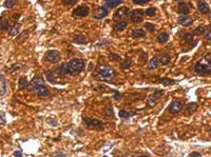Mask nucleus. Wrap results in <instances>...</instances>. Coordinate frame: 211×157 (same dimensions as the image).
Instances as JSON below:
<instances>
[{
    "label": "nucleus",
    "instance_id": "1",
    "mask_svg": "<svg viewBox=\"0 0 211 157\" xmlns=\"http://www.w3.org/2000/svg\"><path fill=\"white\" fill-rule=\"evenodd\" d=\"M63 72L62 74H69V75H78L85 70L86 62L83 59L80 58H73L69 62H66L65 65L61 66Z\"/></svg>",
    "mask_w": 211,
    "mask_h": 157
},
{
    "label": "nucleus",
    "instance_id": "2",
    "mask_svg": "<svg viewBox=\"0 0 211 157\" xmlns=\"http://www.w3.org/2000/svg\"><path fill=\"white\" fill-rule=\"evenodd\" d=\"M210 59H211L210 55H207V56H204L203 58H201V59L194 65V68H193V70L195 71V73H198L199 75L210 74V72H211Z\"/></svg>",
    "mask_w": 211,
    "mask_h": 157
},
{
    "label": "nucleus",
    "instance_id": "3",
    "mask_svg": "<svg viewBox=\"0 0 211 157\" xmlns=\"http://www.w3.org/2000/svg\"><path fill=\"white\" fill-rule=\"evenodd\" d=\"M83 124L87 129L90 130H103V123L100 120H97V119L90 118V117H83Z\"/></svg>",
    "mask_w": 211,
    "mask_h": 157
},
{
    "label": "nucleus",
    "instance_id": "4",
    "mask_svg": "<svg viewBox=\"0 0 211 157\" xmlns=\"http://www.w3.org/2000/svg\"><path fill=\"white\" fill-rule=\"evenodd\" d=\"M98 74L103 80H109L116 75V72L111 66H102V68L98 69Z\"/></svg>",
    "mask_w": 211,
    "mask_h": 157
},
{
    "label": "nucleus",
    "instance_id": "5",
    "mask_svg": "<svg viewBox=\"0 0 211 157\" xmlns=\"http://www.w3.org/2000/svg\"><path fill=\"white\" fill-rule=\"evenodd\" d=\"M184 107V102L181 100H173L171 101V103L169 104L168 107V111L171 113V114H177L180 113Z\"/></svg>",
    "mask_w": 211,
    "mask_h": 157
},
{
    "label": "nucleus",
    "instance_id": "6",
    "mask_svg": "<svg viewBox=\"0 0 211 157\" xmlns=\"http://www.w3.org/2000/svg\"><path fill=\"white\" fill-rule=\"evenodd\" d=\"M89 13H90V8L86 5H80V7L74 8L73 10V16L76 17V18H83V17L88 16Z\"/></svg>",
    "mask_w": 211,
    "mask_h": 157
},
{
    "label": "nucleus",
    "instance_id": "7",
    "mask_svg": "<svg viewBox=\"0 0 211 157\" xmlns=\"http://www.w3.org/2000/svg\"><path fill=\"white\" fill-rule=\"evenodd\" d=\"M45 60L51 63H55V62H58L60 59V53L58 51L56 50H51L48 51L47 54H45Z\"/></svg>",
    "mask_w": 211,
    "mask_h": 157
},
{
    "label": "nucleus",
    "instance_id": "8",
    "mask_svg": "<svg viewBox=\"0 0 211 157\" xmlns=\"http://www.w3.org/2000/svg\"><path fill=\"white\" fill-rule=\"evenodd\" d=\"M144 14H145L144 10H140H140H134L130 14V19H131V21L133 23H138L143 20Z\"/></svg>",
    "mask_w": 211,
    "mask_h": 157
},
{
    "label": "nucleus",
    "instance_id": "9",
    "mask_svg": "<svg viewBox=\"0 0 211 157\" xmlns=\"http://www.w3.org/2000/svg\"><path fill=\"white\" fill-rule=\"evenodd\" d=\"M109 14V10L108 8L106 7H99L98 8L94 11L93 13V17L95 19H103L105 18V17Z\"/></svg>",
    "mask_w": 211,
    "mask_h": 157
},
{
    "label": "nucleus",
    "instance_id": "10",
    "mask_svg": "<svg viewBox=\"0 0 211 157\" xmlns=\"http://www.w3.org/2000/svg\"><path fill=\"white\" fill-rule=\"evenodd\" d=\"M34 91H35L37 95L42 96V97L49 96V94H50L48 91V89L45 88V86H42V84H35V86H34Z\"/></svg>",
    "mask_w": 211,
    "mask_h": 157
},
{
    "label": "nucleus",
    "instance_id": "11",
    "mask_svg": "<svg viewBox=\"0 0 211 157\" xmlns=\"http://www.w3.org/2000/svg\"><path fill=\"white\" fill-rule=\"evenodd\" d=\"M177 22L180 23L181 25H183V27H189V25L192 24L193 20L191 17H189L188 15H182L178 17Z\"/></svg>",
    "mask_w": 211,
    "mask_h": 157
},
{
    "label": "nucleus",
    "instance_id": "12",
    "mask_svg": "<svg viewBox=\"0 0 211 157\" xmlns=\"http://www.w3.org/2000/svg\"><path fill=\"white\" fill-rule=\"evenodd\" d=\"M129 12H130V10L127 7H123V8H119L118 10L116 11V13H115V15H114V18H119V19H121V18H124V17H126V16H128L129 15Z\"/></svg>",
    "mask_w": 211,
    "mask_h": 157
},
{
    "label": "nucleus",
    "instance_id": "13",
    "mask_svg": "<svg viewBox=\"0 0 211 157\" xmlns=\"http://www.w3.org/2000/svg\"><path fill=\"white\" fill-rule=\"evenodd\" d=\"M177 11H178V13L182 14V15H188V14H189V11H190V8L187 3L181 1L180 3H178Z\"/></svg>",
    "mask_w": 211,
    "mask_h": 157
},
{
    "label": "nucleus",
    "instance_id": "14",
    "mask_svg": "<svg viewBox=\"0 0 211 157\" xmlns=\"http://www.w3.org/2000/svg\"><path fill=\"white\" fill-rule=\"evenodd\" d=\"M198 11L201 12L202 14H209V12H210L209 5H208L205 1H203V0H199V1H198Z\"/></svg>",
    "mask_w": 211,
    "mask_h": 157
},
{
    "label": "nucleus",
    "instance_id": "15",
    "mask_svg": "<svg viewBox=\"0 0 211 157\" xmlns=\"http://www.w3.org/2000/svg\"><path fill=\"white\" fill-rule=\"evenodd\" d=\"M158 65H160V61H158V58L157 57H153L152 59L148 62V69L149 70L157 69Z\"/></svg>",
    "mask_w": 211,
    "mask_h": 157
},
{
    "label": "nucleus",
    "instance_id": "16",
    "mask_svg": "<svg viewBox=\"0 0 211 157\" xmlns=\"http://www.w3.org/2000/svg\"><path fill=\"white\" fill-rule=\"evenodd\" d=\"M169 40V34L166 33V32H163L157 36V41L161 43V44H165L167 41Z\"/></svg>",
    "mask_w": 211,
    "mask_h": 157
},
{
    "label": "nucleus",
    "instance_id": "17",
    "mask_svg": "<svg viewBox=\"0 0 211 157\" xmlns=\"http://www.w3.org/2000/svg\"><path fill=\"white\" fill-rule=\"evenodd\" d=\"M146 32L143 30V29H135V30L132 31V36L134 38H141V37H145Z\"/></svg>",
    "mask_w": 211,
    "mask_h": 157
},
{
    "label": "nucleus",
    "instance_id": "18",
    "mask_svg": "<svg viewBox=\"0 0 211 157\" xmlns=\"http://www.w3.org/2000/svg\"><path fill=\"white\" fill-rule=\"evenodd\" d=\"M20 29H21V24L20 23H16L14 27L11 29L10 31H8V35H10L11 37H14V36H16L17 34L19 33V31H20Z\"/></svg>",
    "mask_w": 211,
    "mask_h": 157
},
{
    "label": "nucleus",
    "instance_id": "19",
    "mask_svg": "<svg viewBox=\"0 0 211 157\" xmlns=\"http://www.w3.org/2000/svg\"><path fill=\"white\" fill-rule=\"evenodd\" d=\"M120 3H123V0H107L106 8H115Z\"/></svg>",
    "mask_w": 211,
    "mask_h": 157
},
{
    "label": "nucleus",
    "instance_id": "20",
    "mask_svg": "<svg viewBox=\"0 0 211 157\" xmlns=\"http://www.w3.org/2000/svg\"><path fill=\"white\" fill-rule=\"evenodd\" d=\"M158 61H160L161 65H168V63L170 62V56H169L168 54H164V55H161V58H160V59H158Z\"/></svg>",
    "mask_w": 211,
    "mask_h": 157
},
{
    "label": "nucleus",
    "instance_id": "21",
    "mask_svg": "<svg viewBox=\"0 0 211 157\" xmlns=\"http://www.w3.org/2000/svg\"><path fill=\"white\" fill-rule=\"evenodd\" d=\"M8 28H10V23L7 19H2L0 18V30L2 31H8Z\"/></svg>",
    "mask_w": 211,
    "mask_h": 157
},
{
    "label": "nucleus",
    "instance_id": "22",
    "mask_svg": "<svg viewBox=\"0 0 211 157\" xmlns=\"http://www.w3.org/2000/svg\"><path fill=\"white\" fill-rule=\"evenodd\" d=\"M161 83L163 84L164 86H168L174 84L175 81L173 79H170V78H161Z\"/></svg>",
    "mask_w": 211,
    "mask_h": 157
},
{
    "label": "nucleus",
    "instance_id": "23",
    "mask_svg": "<svg viewBox=\"0 0 211 157\" xmlns=\"http://www.w3.org/2000/svg\"><path fill=\"white\" fill-rule=\"evenodd\" d=\"M73 41L75 43H78V44H85L86 43V38L82 36V35H77L73 38Z\"/></svg>",
    "mask_w": 211,
    "mask_h": 157
},
{
    "label": "nucleus",
    "instance_id": "24",
    "mask_svg": "<svg viewBox=\"0 0 211 157\" xmlns=\"http://www.w3.org/2000/svg\"><path fill=\"white\" fill-rule=\"evenodd\" d=\"M127 25H128V23L126 21H119L115 24V29H116L117 31H124L127 28Z\"/></svg>",
    "mask_w": 211,
    "mask_h": 157
},
{
    "label": "nucleus",
    "instance_id": "25",
    "mask_svg": "<svg viewBox=\"0 0 211 157\" xmlns=\"http://www.w3.org/2000/svg\"><path fill=\"white\" fill-rule=\"evenodd\" d=\"M17 1L18 0H5L4 1V7L7 8H12L13 7H15Z\"/></svg>",
    "mask_w": 211,
    "mask_h": 157
},
{
    "label": "nucleus",
    "instance_id": "26",
    "mask_svg": "<svg viewBox=\"0 0 211 157\" xmlns=\"http://www.w3.org/2000/svg\"><path fill=\"white\" fill-rule=\"evenodd\" d=\"M144 28L147 29L148 30V32H150V33H153V32H155V30H156V28H155L154 24H152V23L150 22H147L145 23V25H144Z\"/></svg>",
    "mask_w": 211,
    "mask_h": 157
},
{
    "label": "nucleus",
    "instance_id": "27",
    "mask_svg": "<svg viewBox=\"0 0 211 157\" xmlns=\"http://www.w3.org/2000/svg\"><path fill=\"white\" fill-rule=\"evenodd\" d=\"M131 65H132V61H131V59H127L124 61L123 63H121V65H120V68L123 69V70H127V69H129L130 66H131Z\"/></svg>",
    "mask_w": 211,
    "mask_h": 157
},
{
    "label": "nucleus",
    "instance_id": "28",
    "mask_svg": "<svg viewBox=\"0 0 211 157\" xmlns=\"http://www.w3.org/2000/svg\"><path fill=\"white\" fill-rule=\"evenodd\" d=\"M145 14L147 16H149V17H153L156 14V8H147L146 10V12H145Z\"/></svg>",
    "mask_w": 211,
    "mask_h": 157
},
{
    "label": "nucleus",
    "instance_id": "29",
    "mask_svg": "<svg viewBox=\"0 0 211 157\" xmlns=\"http://www.w3.org/2000/svg\"><path fill=\"white\" fill-rule=\"evenodd\" d=\"M132 115H133L132 113L127 112V111H125V110H121V111L119 112V116L121 118H124V119H128L130 116H132Z\"/></svg>",
    "mask_w": 211,
    "mask_h": 157
},
{
    "label": "nucleus",
    "instance_id": "30",
    "mask_svg": "<svg viewBox=\"0 0 211 157\" xmlns=\"http://www.w3.org/2000/svg\"><path fill=\"white\" fill-rule=\"evenodd\" d=\"M163 94H164V91H161V90H157V91H156V92H154V94H153V95L151 96V98H152V99H154L155 101H156V100L158 99V98H160Z\"/></svg>",
    "mask_w": 211,
    "mask_h": 157
},
{
    "label": "nucleus",
    "instance_id": "31",
    "mask_svg": "<svg viewBox=\"0 0 211 157\" xmlns=\"http://www.w3.org/2000/svg\"><path fill=\"white\" fill-rule=\"evenodd\" d=\"M28 81L25 80V78H20V80H19V88L20 89H24V88H25V86H28Z\"/></svg>",
    "mask_w": 211,
    "mask_h": 157
},
{
    "label": "nucleus",
    "instance_id": "32",
    "mask_svg": "<svg viewBox=\"0 0 211 157\" xmlns=\"http://www.w3.org/2000/svg\"><path fill=\"white\" fill-rule=\"evenodd\" d=\"M205 30H206V28H205V27H198V28H196L195 30H194V34L195 35L204 34L205 33Z\"/></svg>",
    "mask_w": 211,
    "mask_h": 157
},
{
    "label": "nucleus",
    "instance_id": "33",
    "mask_svg": "<svg viewBox=\"0 0 211 157\" xmlns=\"http://www.w3.org/2000/svg\"><path fill=\"white\" fill-rule=\"evenodd\" d=\"M63 4H66V7H72L73 4H75L77 2V0H62Z\"/></svg>",
    "mask_w": 211,
    "mask_h": 157
},
{
    "label": "nucleus",
    "instance_id": "34",
    "mask_svg": "<svg viewBox=\"0 0 211 157\" xmlns=\"http://www.w3.org/2000/svg\"><path fill=\"white\" fill-rule=\"evenodd\" d=\"M151 0H133V2H134L135 4H138V5H143V4H146L148 3V2H150Z\"/></svg>",
    "mask_w": 211,
    "mask_h": 157
},
{
    "label": "nucleus",
    "instance_id": "35",
    "mask_svg": "<svg viewBox=\"0 0 211 157\" xmlns=\"http://www.w3.org/2000/svg\"><path fill=\"white\" fill-rule=\"evenodd\" d=\"M211 35H210V27L206 28V30H205V38H206L208 41H210L211 39Z\"/></svg>",
    "mask_w": 211,
    "mask_h": 157
},
{
    "label": "nucleus",
    "instance_id": "36",
    "mask_svg": "<svg viewBox=\"0 0 211 157\" xmlns=\"http://www.w3.org/2000/svg\"><path fill=\"white\" fill-rule=\"evenodd\" d=\"M192 37H193V35H192V34L187 33V34H185V36L183 37V38H184L185 41L190 42V41H192Z\"/></svg>",
    "mask_w": 211,
    "mask_h": 157
},
{
    "label": "nucleus",
    "instance_id": "37",
    "mask_svg": "<svg viewBox=\"0 0 211 157\" xmlns=\"http://www.w3.org/2000/svg\"><path fill=\"white\" fill-rule=\"evenodd\" d=\"M110 59L111 60H114V61H119L120 57L118 56L117 54H114V53H111L110 54Z\"/></svg>",
    "mask_w": 211,
    "mask_h": 157
},
{
    "label": "nucleus",
    "instance_id": "38",
    "mask_svg": "<svg viewBox=\"0 0 211 157\" xmlns=\"http://www.w3.org/2000/svg\"><path fill=\"white\" fill-rule=\"evenodd\" d=\"M14 156L15 157H22V152L20 150L15 151V152H14Z\"/></svg>",
    "mask_w": 211,
    "mask_h": 157
},
{
    "label": "nucleus",
    "instance_id": "39",
    "mask_svg": "<svg viewBox=\"0 0 211 157\" xmlns=\"http://www.w3.org/2000/svg\"><path fill=\"white\" fill-rule=\"evenodd\" d=\"M190 156L191 157H201V154H199L198 152H192L191 154H190Z\"/></svg>",
    "mask_w": 211,
    "mask_h": 157
},
{
    "label": "nucleus",
    "instance_id": "40",
    "mask_svg": "<svg viewBox=\"0 0 211 157\" xmlns=\"http://www.w3.org/2000/svg\"><path fill=\"white\" fill-rule=\"evenodd\" d=\"M114 98H115V99H116V100H119V98H120V94H119V93H118V92L115 93Z\"/></svg>",
    "mask_w": 211,
    "mask_h": 157
},
{
    "label": "nucleus",
    "instance_id": "41",
    "mask_svg": "<svg viewBox=\"0 0 211 157\" xmlns=\"http://www.w3.org/2000/svg\"><path fill=\"white\" fill-rule=\"evenodd\" d=\"M4 123H5V121H4L3 119H2L1 117H0V124H3Z\"/></svg>",
    "mask_w": 211,
    "mask_h": 157
},
{
    "label": "nucleus",
    "instance_id": "42",
    "mask_svg": "<svg viewBox=\"0 0 211 157\" xmlns=\"http://www.w3.org/2000/svg\"><path fill=\"white\" fill-rule=\"evenodd\" d=\"M137 157H149V156H146V155H141V156H137Z\"/></svg>",
    "mask_w": 211,
    "mask_h": 157
},
{
    "label": "nucleus",
    "instance_id": "43",
    "mask_svg": "<svg viewBox=\"0 0 211 157\" xmlns=\"http://www.w3.org/2000/svg\"><path fill=\"white\" fill-rule=\"evenodd\" d=\"M176 1H182V0H176Z\"/></svg>",
    "mask_w": 211,
    "mask_h": 157
}]
</instances>
